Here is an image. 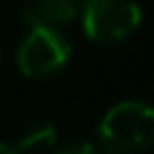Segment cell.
I'll return each instance as SVG.
<instances>
[{"mask_svg":"<svg viewBox=\"0 0 154 154\" xmlns=\"http://www.w3.org/2000/svg\"><path fill=\"white\" fill-rule=\"evenodd\" d=\"M82 29L96 43H118L137 31L142 10L135 0H82Z\"/></svg>","mask_w":154,"mask_h":154,"instance_id":"cell-3","label":"cell"},{"mask_svg":"<svg viewBox=\"0 0 154 154\" xmlns=\"http://www.w3.org/2000/svg\"><path fill=\"white\" fill-rule=\"evenodd\" d=\"M0 154H19L14 149V144H7V142H0Z\"/></svg>","mask_w":154,"mask_h":154,"instance_id":"cell-7","label":"cell"},{"mask_svg":"<svg viewBox=\"0 0 154 154\" xmlns=\"http://www.w3.org/2000/svg\"><path fill=\"white\" fill-rule=\"evenodd\" d=\"M154 142V111L144 101H120L99 120V149L106 154H140Z\"/></svg>","mask_w":154,"mask_h":154,"instance_id":"cell-1","label":"cell"},{"mask_svg":"<svg viewBox=\"0 0 154 154\" xmlns=\"http://www.w3.org/2000/svg\"><path fill=\"white\" fill-rule=\"evenodd\" d=\"M58 144V128L51 120H31L17 132L14 149L19 154H46Z\"/></svg>","mask_w":154,"mask_h":154,"instance_id":"cell-5","label":"cell"},{"mask_svg":"<svg viewBox=\"0 0 154 154\" xmlns=\"http://www.w3.org/2000/svg\"><path fill=\"white\" fill-rule=\"evenodd\" d=\"M51 154H101L99 144L89 140H75V142H63L51 149Z\"/></svg>","mask_w":154,"mask_h":154,"instance_id":"cell-6","label":"cell"},{"mask_svg":"<svg viewBox=\"0 0 154 154\" xmlns=\"http://www.w3.org/2000/svg\"><path fill=\"white\" fill-rule=\"evenodd\" d=\"M14 58L22 75L31 79H48L67 67L72 58V43L60 29L29 26L26 36L17 46Z\"/></svg>","mask_w":154,"mask_h":154,"instance_id":"cell-2","label":"cell"},{"mask_svg":"<svg viewBox=\"0 0 154 154\" xmlns=\"http://www.w3.org/2000/svg\"><path fill=\"white\" fill-rule=\"evenodd\" d=\"M82 0H22V19L29 26L60 29L70 24L79 12Z\"/></svg>","mask_w":154,"mask_h":154,"instance_id":"cell-4","label":"cell"}]
</instances>
